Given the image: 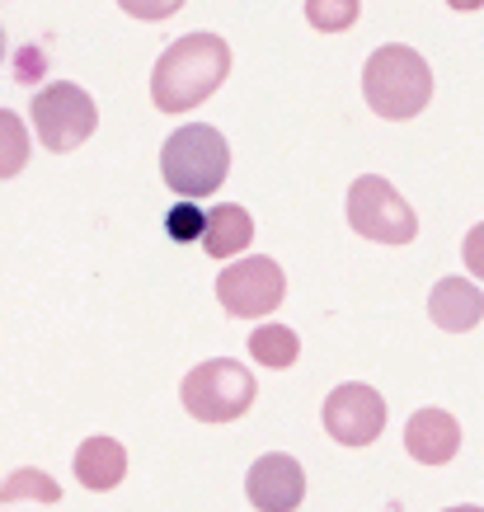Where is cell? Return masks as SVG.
<instances>
[{"instance_id":"obj_20","label":"cell","mask_w":484,"mask_h":512,"mask_svg":"<svg viewBox=\"0 0 484 512\" xmlns=\"http://www.w3.org/2000/svg\"><path fill=\"white\" fill-rule=\"evenodd\" d=\"M461 259H466V268L484 282V221L475 226V231H466V240H461Z\"/></svg>"},{"instance_id":"obj_16","label":"cell","mask_w":484,"mask_h":512,"mask_svg":"<svg viewBox=\"0 0 484 512\" xmlns=\"http://www.w3.org/2000/svg\"><path fill=\"white\" fill-rule=\"evenodd\" d=\"M19 498H38V503H57L62 484L43 475V470H15L10 480L0 484V503H19Z\"/></svg>"},{"instance_id":"obj_5","label":"cell","mask_w":484,"mask_h":512,"mask_svg":"<svg viewBox=\"0 0 484 512\" xmlns=\"http://www.w3.org/2000/svg\"><path fill=\"white\" fill-rule=\"evenodd\" d=\"M348 226L362 235V240H376V245H409L419 235V217L400 193H395L391 179L381 174H362L348 188Z\"/></svg>"},{"instance_id":"obj_6","label":"cell","mask_w":484,"mask_h":512,"mask_svg":"<svg viewBox=\"0 0 484 512\" xmlns=\"http://www.w3.org/2000/svg\"><path fill=\"white\" fill-rule=\"evenodd\" d=\"M29 118H33L38 141H43L47 151H57V156L85 146V141L94 137V127H99L94 99L80 90V85H71V80H52L47 90L33 94Z\"/></svg>"},{"instance_id":"obj_21","label":"cell","mask_w":484,"mask_h":512,"mask_svg":"<svg viewBox=\"0 0 484 512\" xmlns=\"http://www.w3.org/2000/svg\"><path fill=\"white\" fill-rule=\"evenodd\" d=\"M447 5H452V10H480L484 0H447Z\"/></svg>"},{"instance_id":"obj_15","label":"cell","mask_w":484,"mask_h":512,"mask_svg":"<svg viewBox=\"0 0 484 512\" xmlns=\"http://www.w3.org/2000/svg\"><path fill=\"white\" fill-rule=\"evenodd\" d=\"M29 165V132L24 118L10 109H0V179H15Z\"/></svg>"},{"instance_id":"obj_17","label":"cell","mask_w":484,"mask_h":512,"mask_svg":"<svg viewBox=\"0 0 484 512\" xmlns=\"http://www.w3.org/2000/svg\"><path fill=\"white\" fill-rule=\"evenodd\" d=\"M362 0H306V19L320 33H344L358 24Z\"/></svg>"},{"instance_id":"obj_14","label":"cell","mask_w":484,"mask_h":512,"mask_svg":"<svg viewBox=\"0 0 484 512\" xmlns=\"http://www.w3.org/2000/svg\"><path fill=\"white\" fill-rule=\"evenodd\" d=\"M301 353V339L287 325H259L250 334V357L268 372H287Z\"/></svg>"},{"instance_id":"obj_8","label":"cell","mask_w":484,"mask_h":512,"mask_svg":"<svg viewBox=\"0 0 484 512\" xmlns=\"http://www.w3.org/2000/svg\"><path fill=\"white\" fill-rule=\"evenodd\" d=\"M320 419H325V433L339 447H367L386 428V400H381V390L362 386V381H348V386L329 390Z\"/></svg>"},{"instance_id":"obj_9","label":"cell","mask_w":484,"mask_h":512,"mask_svg":"<svg viewBox=\"0 0 484 512\" xmlns=\"http://www.w3.org/2000/svg\"><path fill=\"white\" fill-rule=\"evenodd\" d=\"M245 494L254 512H297L306 498V470L287 451H268L245 475Z\"/></svg>"},{"instance_id":"obj_7","label":"cell","mask_w":484,"mask_h":512,"mask_svg":"<svg viewBox=\"0 0 484 512\" xmlns=\"http://www.w3.org/2000/svg\"><path fill=\"white\" fill-rule=\"evenodd\" d=\"M282 296H287V278L268 254H250V259H235L231 268L217 273V301L235 320H259V315L278 311Z\"/></svg>"},{"instance_id":"obj_18","label":"cell","mask_w":484,"mask_h":512,"mask_svg":"<svg viewBox=\"0 0 484 512\" xmlns=\"http://www.w3.org/2000/svg\"><path fill=\"white\" fill-rule=\"evenodd\" d=\"M203 221H207V212L198 207V198H184V202H174L170 212H165V235L179 240V245H188V240H198V235H203Z\"/></svg>"},{"instance_id":"obj_23","label":"cell","mask_w":484,"mask_h":512,"mask_svg":"<svg viewBox=\"0 0 484 512\" xmlns=\"http://www.w3.org/2000/svg\"><path fill=\"white\" fill-rule=\"evenodd\" d=\"M0 62H5V29H0Z\"/></svg>"},{"instance_id":"obj_22","label":"cell","mask_w":484,"mask_h":512,"mask_svg":"<svg viewBox=\"0 0 484 512\" xmlns=\"http://www.w3.org/2000/svg\"><path fill=\"white\" fill-rule=\"evenodd\" d=\"M447 512H484V508H470V503H461V508H447Z\"/></svg>"},{"instance_id":"obj_2","label":"cell","mask_w":484,"mask_h":512,"mask_svg":"<svg viewBox=\"0 0 484 512\" xmlns=\"http://www.w3.org/2000/svg\"><path fill=\"white\" fill-rule=\"evenodd\" d=\"M362 94H367L376 118L409 123L433 99V71H428V62H423L414 47L386 43V47H376L372 57H367V66H362Z\"/></svg>"},{"instance_id":"obj_1","label":"cell","mask_w":484,"mask_h":512,"mask_svg":"<svg viewBox=\"0 0 484 512\" xmlns=\"http://www.w3.org/2000/svg\"><path fill=\"white\" fill-rule=\"evenodd\" d=\"M231 76V47L217 33H184L179 43L160 52L151 71V99L160 113H188L221 90Z\"/></svg>"},{"instance_id":"obj_12","label":"cell","mask_w":484,"mask_h":512,"mask_svg":"<svg viewBox=\"0 0 484 512\" xmlns=\"http://www.w3.org/2000/svg\"><path fill=\"white\" fill-rule=\"evenodd\" d=\"M127 475V451L123 442H113V437H85L76 451V480L94 494H109L118 489Z\"/></svg>"},{"instance_id":"obj_11","label":"cell","mask_w":484,"mask_h":512,"mask_svg":"<svg viewBox=\"0 0 484 512\" xmlns=\"http://www.w3.org/2000/svg\"><path fill=\"white\" fill-rule=\"evenodd\" d=\"M428 315L447 334H466V329H475L484 320V292L470 278H442L428 292Z\"/></svg>"},{"instance_id":"obj_10","label":"cell","mask_w":484,"mask_h":512,"mask_svg":"<svg viewBox=\"0 0 484 512\" xmlns=\"http://www.w3.org/2000/svg\"><path fill=\"white\" fill-rule=\"evenodd\" d=\"M405 447L419 466H447L461 447V423L447 409H419L405 428Z\"/></svg>"},{"instance_id":"obj_13","label":"cell","mask_w":484,"mask_h":512,"mask_svg":"<svg viewBox=\"0 0 484 512\" xmlns=\"http://www.w3.org/2000/svg\"><path fill=\"white\" fill-rule=\"evenodd\" d=\"M203 249L212 259H235L240 249H250L254 240V217L240 207V202H217L212 207V217L203 221Z\"/></svg>"},{"instance_id":"obj_3","label":"cell","mask_w":484,"mask_h":512,"mask_svg":"<svg viewBox=\"0 0 484 512\" xmlns=\"http://www.w3.org/2000/svg\"><path fill=\"white\" fill-rule=\"evenodd\" d=\"M160 174H165V184L174 193H184V198H207V193H217L226 184V174H231V146L221 137L217 127L207 123H188L179 132L165 137L160 146Z\"/></svg>"},{"instance_id":"obj_4","label":"cell","mask_w":484,"mask_h":512,"mask_svg":"<svg viewBox=\"0 0 484 512\" xmlns=\"http://www.w3.org/2000/svg\"><path fill=\"white\" fill-rule=\"evenodd\" d=\"M254 395H259V381L250 376L245 362L235 357H212V362H198L193 372L184 376L179 386V400L198 423H231L240 414H250Z\"/></svg>"},{"instance_id":"obj_19","label":"cell","mask_w":484,"mask_h":512,"mask_svg":"<svg viewBox=\"0 0 484 512\" xmlns=\"http://www.w3.org/2000/svg\"><path fill=\"white\" fill-rule=\"evenodd\" d=\"M132 19H146V24H156V19H170L184 10V0H118Z\"/></svg>"}]
</instances>
